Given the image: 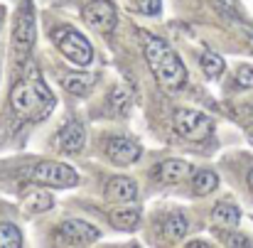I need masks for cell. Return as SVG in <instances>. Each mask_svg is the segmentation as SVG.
Instances as JSON below:
<instances>
[{
	"mask_svg": "<svg viewBox=\"0 0 253 248\" xmlns=\"http://www.w3.org/2000/svg\"><path fill=\"white\" fill-rule=\"evenodd\" d=\"M143 54H145V62H148L150 72L155 74V79L168 91H179L187 83V69H184L179 54L165 40H160L150 32H143Z\"/></svg>",
	"mask_w": 253,
	"mask_h": 248,
	"instance_id": "1",
	"label": "cell"
},
{
	"mask_svg": "<svg viewBox=\"0 0 253 248\" xmlns=\"http://www.w3.org/2000/svg\"><path fill=\"white\" fill-rule=\"evenodd\" d=\"M32 179L37 184L44 187H54V189H69L79 184V174L74 172V167L57 163V160H42L32 167Z\"/></svg>",
	"mask_w": 253,
	"mask_h": 248,
	"instance_id": "6",
	"label": "cell"
},
{
	"mask_svg": "<svg viewBox=\"0 0 253 248\" xmlns=\"http://www.w3.org/2000/svg\"><path fill=\"white\" fill-rule=\"evenodd\" d=\"M138 7H140L143 15L155 17V15H160V10H163V0H138Z\"/></svg>",
	"mask_w": 253,
	"mask_h": 248,
	"instance_id": "24",
	"label": "cell"
},
{
	"mask_svg": "<svg viewBox=\"0 0 253 248\" xmlns=\"http://www.w3.org/2000/svg\"><path fill=\"white\" fill-rule=\"evenodd\" d=\"M192 172H194L192 165L187 160H179V158H168V160H163L153 169V174H155V179L160 184H179V182L189 179Z\"/></svg>",
	"mask_w": 253,
	"mask_h": 248,
	"instance_id": "10",
	"label": "cell"
},
{
	"mask_svg": "<svg viewBox=\"0 0 253 248\" xmlns=\"http://www.w3.org/2000/svg\"><path fill=\"white\" fill-rule=\"evenodd\" d=\"M25 244V234L20 231V226L2 221L0 224V248H20Z\"/></svg>",
	"mask_w": 253,
	"mask_h": 248,
	"instance_id": "20",
	"label": "cell"
},
{
	"mask_svg": "<svg viewBox=\"0 0 253 248\" xmlns=\"http://www.w3.org/2000/svg\"><path fill=\"white\" fill-rule=\"evenodd\" d=\"M10 108L22 121H42L54 108V96L40 79V74L32 69L25 79L12 86L10 91Z\"/></svg>",
	"mask_w": 253,
	"mask_h": 248,
	"instance_id": "2",
	"label": "cell"
},
{
	"mask_svg": "<svg viewBox=\"0 0 253 248\" xmlns=\"http://www.w3.org/2000/svg\"><path fill=\"white\" fill-rule=\"evenodd\" d=\"M229 2H231V0H229Z\"/></svg>",
	"mask_w": 253,
	"mask_h": 248,
	"instance_id": "28",
	"label": "cell"
},
{
	"mask_svg": "<svg viewBox=\"0 0 253 248\" xmlns=\"http://www.w3.org/2000/svg\"><path fill=\"white\" fill-rule=\"evenodd\" d=\"M199 64H202V72H204V77H207L209 82L219 79V77L224 74V69H226L224 59H221L216 52H204L202 59H199Z\"/></svg>",
	"mask_w": 253,
	"mask_h": 248,
	"instance_id": "18",
	"label": "cell"
},
{
	"mask_svg": "<svg viewBox=\"0 0 253 248\" xmlns=\"http://www.w3.org/2000/svg\"><path fill=\"white\" fill-rule=\"evenodd\" d=\"M59 83H62L64 91H69L74 96H86L93 88L96 77L88 74V72H67L64 77H59Z\"/></svg>",
	"mask_w": 253,
	"mask_h": 248,
	"instance_id": "14",
	"label": "cell"
},
{
	"mask_svg": "<svg viewBox=\"0 0 253 248\" xmlns=\"http://www.w3.org/2000/svg\"><path fill=\"white\" fill-rule=\"evenodd\" d=\"M172 125H174V133L184 140H204L214 130V121L197 108H177Z\"/></svg>",
	"mask_w": 253,
	"mask_h": 248,
	"instance_id": "5",
	"label": "cell"
},
{
	"mask_svg": "<svg viewBox=\"0 0 253 248\" xmlns=\"http://www.w3.org/2000/svg\"><path fill=\"white\" fill-rule=\"evenodd\" d=\"M187 246H192V248H197V246H211V241H204V239H194V241H189Z\"/></svg>",
	"mask_w": 253,
	"mask_h": 248,
	"instance_id": "25",
	"label": "cell"
},
{
	"mask_svg": "<svg viewBox=\"0 0 253 248\" xmlns=\"http://www.w3.org/2000/svg\"><path fill=\"white\" fill-rule=\"evenodd\" d=\"M103 155L108 158V163H113L116 167H130L140 160L143 148H140V143H135L133 138L116 135V138H108V140L103 143Z\"/></svg>",
	"mask_w": 253,
	"mask_h": 248,
	"instance_id": "9",
	"label": "cell"
},
{
	"mask_svg": "<svg viewBox=\"0 0 253 248\" xmlns=\"http://www.w3.org/2000/svg\"><path fill=\"white\" fill-rule=\"evenodd\" d=\"M101 239V229L88 224L84 219H67L57 229V244H72V246H88Z\"/></svg>",
	"mask_w": 253,
	"mask_h": 248,
	"instance_id": "8",
	"label": "cell"
},
{
	"mask_svg": "<svg viewBox=\"0 0 253 248\" xmlns=\"http://www.w3.org/2000/svg\"><path fill=\"white\" fill-rule=\"evenodd\" d=\"M130 101H133V96H130V91L126 86H113L111 93H108V108H111V113H118V116L126 113L130 108Z\"/></svg>",
	"mask_w": 253,
	"mask_h": 248,
	"instance_id": "19",
	"label": "cell"
},
{
	"mask_svg": "<svg viewBox=\"0 0 253 248\" xmlns=\"http://www.w3.org/2000/svg\"><path fill=\"white\" fill-rule=\"evenodd\" d=\"M37 40V25H35V12L30 0H25L17 12H15V22H12V42H10V52L15 62H25L35 47Z\"/></svg>",
	"mask_w": 253,
	"mask_h": 248,
	"instance_id": "4",
	"label": "cell"
},
{
	"mask_svg": "<svg viewBox=\"0 0 253 248\" xmlns=\"http://www.w3.org/2000/svg\"><path fill=\"white\" fill-rule=\"evenodd\" d=\"M49 40H52V44L57 47V52L67 62H72L77 67H86V64L93 62V47H91L88 37L82 35L77 27H72V25H57V27H52Z\"/></svg>",
	"mask_w": 253,
	"mask_h": 248,
	"instance_id": "3",
	"label": "cell"
},
{
	"mask_svg": "<svg viewBox=\"0 0 253 248\" xmlns=\"http://www.w3.org/2000/svg\"><path fill=\"white\" fill-rule=\"evenodd\" d=\"M84 145H86V128L79 121H69V123L59 130V135H57V148H59L62 153H67V155L82 153Z\"/></svg>",
	"mask_w": 253,
	"mask_h": 248,
	"instance_id": "11",
	"label": "cell"
},
{
	"mask_svg": "<svg viewBox=\"0 0 253 248\" xmlns=\"http://www.w3.org/2000/svg\"><path fill=\"white\" fill-rule=\"evenodd\" d=\"M163 231L168 234L169 239H174V241H179L187 231H189V224H187V216L184 214H179V211H174V214H168V219H165V224H163Z\"/></svg>",
	"mask_w": 253,
	"mask_h": 248,
	"instance_id": "21",
	"label": "cell"
},
{
	"mask_svg": "<svg viewBox=\"0 0 253 248\" xmlns=\"http://www.w3.org/2000/svg\"><path fill=\"white\" fill-rule=\"evenodd\" d=\"M249 189H251V192H253V169H251V172H249Z\"/></svg>",
	"mask_w": 253,
	"mask_h": 248,
	"instance_id": "27",
	"label": "cell"
},
{
	"mask_svg": "<svg viewBox=\"0 0 253 248\" xmlns=\"http://www.w3.org/2000/svg\"><path fill=\"white\" fill-rule=\"evenodd\" d=\"M241 32H244V37L249 40V44L253 47V27H241Z\"/></svg>",
	"mask_w": 253,
	"mask_h": 248,
	"instance_id": "26",
	"label": "cell"
},
{
	"mask_svg": "<svg viewBox=\"0 0 253 248\" xmlns=\"http://www.w3.org/2000/svg\"><path fill=\"white\" fill-rule=\"evenodd\" d=\"M106 199L116 202V204H130L138 199V184L135 179L126 177V174H118V177H111L108 184H106Z\"/></svg>",
	"mask_w": 253,
	"mask_h": 248,
	"instance_id": "12",
	"label": "cell"
},
{
	"mask_svg": "<svg viewBox=\"0 0 253 248\" xmlns=\"http://www.w3.org/2000/svg\"><path fill=\"white\" fill-rule=\"evenodd\" d=\"M221 244H226V246H251L253 241L244 234H236V231H221Z\"/></svg>",
	"mask_w": 253,
	"mask_h": 248,
	"instance_id": "23",
	"label": "cell"
},
{
	"mask_svg": "<svg viewBox=\"0 0 253 248\" xmlns=\"http://www.w3.org/2000/svg\"><path fill=\"white\" fill-rule=\"evenodd\" d=\"M140 216L143 211L138 207H123V204L108 211V221L116 231H135L140 224Z\"/></svg>",
	"mask_w": 253,
	"mask_h": 248,
	"instance_id": "13",
	"label": "cell"
},
{
	"mask_svg": "<svg viewBox=\"0 0 253 248\" xmlns=\"http://www.w3.org/2000/svg\"><path fill=\"white\" fill-rule=\"evenodd\" d=\"M84 25L96 35H111L118 25V12L111 0H91L82 10Z\"/></svg>",
	"mask_w": 253,
	"mask_h": 248,
	"instance_id": "7",
	"label": "cell"
},
{
	"mask_svg": "<svg viewBox=\"0 0 253 248\" xmlns=\"http://www.w3.org/2000/svg\"><path fill=\"white\" fill-rule=\"evenodd\" d=\"M22 204H25V209L30 214H42V211H49L54 207V197L49 192H44V189H32V192H27Z\"/></svg>",
	"mask_w": 253,
	"mask_h": 248,
	"instance_id": "17",
	"label": "cell"
},
{
	"mask_svg": "<svg viewBox=\"0 0 253 248\" xmlns=\"http://www.w3.org/2000/svg\"><path fill=\"white\" fill-rule=\"evenodd\" d=\"M234 83L239 88H253V64H239L234 72Z\"/></svg>",
	"mask_w": 253,
	"mask_h": 248,
	"instance_id": "22",
	"label": "cell"
},
{
	"mask_svg": "<svg viewBox=\"0 0 253 248\" xmlns=\"http://www.w3.org/2000/svg\"><path fill=\"white\" fill-rule=\"evenodd\" d=\"M211 219H214V224H216V226L234 229V226L241 221V209H239L234 202L221 199V202H216V204H214V209H211Z\"/></svg>",
	"mask_w": 253,
	"mask_h": 248,
	"instance_id": "16",
	"label": "cell"
},
{
	"mask_svg": "<svg viewBox=\"0 0 253 248\" xmlns=\"http://www.w3.org/2000/svg\"><path fill=\"white\" fill-rule=\"evenodd\" d=\"M216 187H219V177L211 169H194L189 174V189L194 197H207V194L216 192Z\"/></svg>",
	"mask_w": 253,
	"mask_h": 248,
	"instance_id": "15",
	"label": "cell"
}]
</instances>
